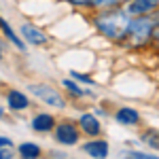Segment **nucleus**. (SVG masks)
<instances>
[{"instance_id":"2","label":"nucleus","mask_w":159,"mask_h":159,"mask_svg":"<svg viewBox=\"0 0 159 159\" xmlns=\"http://www.w3.org/2000/svg\"><path fill=\"white\" fill-rule=\"evenodd\" d=\"M153 34H155V19L147 15H136V19H129L123 40H127V45H132V47H140Z\"/></svg>"},{"instance_id":"17","label":"nucleus","mask_w":159,"mask_h":159,"mask_svg":"<svg viewBox=\"0 0 159 159\" xmlns=\"http://www.w3.org/2000/svg\"><path fill=\"white\" fill-rule=\"evenodd\" d=\"M74 79H79V81H85V83H91V79H89V76H83V74H79V72H74Z\"/></svg>"},{"instance_id":"12","label":"nucleus","mask_w":159,"mask_h":159,"mask_svg":"<svg viewBox=\"0 0 159 159\" xmlns=\"http://www.w3.org/2000/svg\"><path fill=\"white\" fill-rule=\"evenodd\" d=\"M9 106H11L13 110H25L28 108V98H25L21 91L13 89L11 93H9Z\"/></svg>"},{"instance_id":"7","label":"nucleus","mask_w":159,"mask_h":159,"mask_svg":"<svg viewBox=\"0 0 159 159\" xmlns=\"http://www.w3.org/2000/svg\"><path fill=\"white\" fill-rule=\"evenodd\" d=\"M74 7H98V9H108V7H117L127 0H68Z\"/></svg>"},{"instance_id":"18","label":"nucleus","mask_w":159,"mask_h":159,"mask_svg":"<svg viewBox=\"0 0 159 159\" xmlns=\"http://www.w3.org/2000/svg\"><path fill=\"white\" fill-rule=\"evenodd\" d=\"M0 147H11V140L4 138V136H0Z\"/></svg>"},{"instance_id":"16","label":"nucleus","mask_w":159,"mask_h":159,"mask_svg":"<svg viewBox=\"0 0 159 159\" xmlns=\"http://www.w3.org/2000/svg\"><path fill=\"white\" fill-rule=\"evenodd\" d=\"M64 87H66V89H68V91H70L72 96H76V98H81V96H85V93H89V91H85V89H81L79 85H74L72 81H68V79L64 81Z\"/></svg>"},{"instance_id":"9","label":"nucleus","mask_w":159,"mask_h":159,"mask_svg":"<svg viewBox=\"0 0 159 159\" xmlns=\"http://www.w3.org/2000/svg\"><path fill=\"white\" fill-rule=\"evenodd\" d=\"M85 153H89L91 157H106L108 155V144L104 140H93V142H87L83 147Z\"/></svg>"},{"instance_id":"4","label":"nucleus","mask_w":159,"mask_h":159,"mask_svg":"<svg viewBox=\"0 0 159 159\" xmlns=\"http://www.w3.org/2000/svg\"><path fill=\"white\" fill-rule=\"evenodd\" d=\"M55 140L60 142V144H68V147H72L79 142V129L74 127V123L70 121H64L57 125V129H55Z\"/></svg>"},{"instance_id":"3","label":"nucleus","mask_w":159,"mask_h":159,"mask_svg":"<svg viewBox=\"0 0 159 159\" xmlns=\"http://www.w3.org/2000/svg\"><path fill=\"white\" fill-rule=\"evenodd\" d=\"M32 89V93L40 98L43 102H47L49 106H55V108H64V98H61L60 93L49 85H30Z\"/></svg>"},{"instance_id":"10","label":"nucleus","mask_w":159,"mask_h":159,"mask_svg":"<svg viewBox=\"0 0 159 159\" xmlns=\"http://www.w3.org/2000/svg\"><path fill=\"white\" fill-rule=\"evenodd\" d=\"M79 123H81V127H83V132L89 134V136H98L100 129H102V125L98 123V119H96L93 115H83Z\"/></svg>"},{"instance_id":"11","label":"nucleus","mask_w":159,"mask_h":159,"mask_svg":"<svg viewBox=\"0 0 159 159\" xmlns=\"http://www.w3.org/2000/svg\"><path fill=\"white\" fill-rule=\"evenodd\" d=\"M53 125H55V119L51 115H36L32 119V129H36V132H51Z\"/></svg>"},{"instance_id":"19","label":"nucleus","mask_w":159,"mask_h":159,"mask_svg":"<svg viewBox=\"0 0 159 159\" xmlns=\"http://www.w3.org/2000/svg\"><path fill=\"white\" fill-rule=\"evenodd\" d=\"M0 157L7 159V157H11V153H9V151H4V148H0Z\"/></svg>"},{"instance_id":"15","label":"nucleus","mask_w":159,"mask_h":159,"mask_svg":"<svg viewBox=\"0 0 159 159\" xmlns=\"http://www.w3.org/2000/svg\"><path fill=\"white\" fill-rule=\"evenodd\" d=\"M142 142L151 148H159V132L157 129H147L142 134Z\"/></svg>"},{"instance_id":"14","label":"nucleus","mask_w":159,"mask_h":159,"mask_svg":"<svg viewBox=\"0 0 159 159\" xmlns=\"http://www.w3.org/2000/svg\"><path fill=\"white\" fill-rule=\"evenodd\" d=\"M19 155L21 157H25V159H32V157H38L40 155V148L34 144V142H24V144H19Z\"/></svg>"},{"instance_id":"20","label":"nucleus","mask_w":159,"mask_h":159,"mask_svg":"<svg viewBox=\"0 0 159 159\" xmlns=\"http://www.w3.org/2000/svg\"><path fill=\"white\" fill-rule=\"evenodd\" d=\"M2 115H4V108H2V106H0V117H2Z\"/></svg>"},{"instance_id":"5","label":"nucleus","mask_w":159,"mask_h":159,"mask_svg":"<svg viewBox=\"0 0 159 159\" xmlns=\"http://www.w3.org/2000/svg\"><path fill=\"white\" fill-rule=\"evenodd\" d=\"M155 9H159V0H129L127 15H148Z\"/></svg>"},{"instance_id":"21","label":"nucleus","mask_w":159,"mask_h":159,"mask_svg":"<svg viewBox=\"0 0 159 159\" xmlns=\"http://www.w3.org/2000/svg\"><path fill=\"white\" fill-rule=\"evenodd\" d=\"M0 57H2V55H0Z\"/></svg>"},{"instance_id":"6","label":"nucleus","mask_w":159,"mask_h":159,"mask_svg":"<svg viewBox=\"0 0 159 159\" xmlns=\"http://www.w3.org/2000/svg\"><path fill=\"white\" fill-rule=\"evenodd\" d=\"M21 34H24V38H28V43H32V45H45V43H47V36H45L38 28H34V25H30V24L21 25Z\"/></svg>"},{"instance_id":"1","label":"nucleus","mask_w":159,"mask_h":159,"mask_svg":"<svg viewBox=\"0 0 159 159\" xmlns=\"http://www.w3.org/2000/svg\"><path fill=\"white\" fill-rule=\"evenodd\" d=\"M129 25L127 11H106L96 17V28L102 32V36L110 40H123Z\"/></svg>"},{"instance_id":"8","label":"nucleus","mask_w":159,"mask_h":159,"mask_svg":"<svg viewBox=\"0 0 159 159\" xmlns=\"http://www.w3.org/2000/svg\"><path fill=\"white\" fill-rule=\"evenodd\" d=\"M138 121H140V115L129 106H123L117 112V123H121V125H136Z\"/></svg>"},{"instance_id":"13","label":"nucleus","mask_w":159,"mask_h":159,"mask_svg":"<svg viewBox=\"0 0 159 159\" xmlns=\"http://www.w3.org/2000/svg\"><path fill=\"white\" fill-rule=\"evenodd\" d=\"M0 28H2V32H4V36L9 38V40H11L13 45H17V49H24V43H21V38H17V34L13 32V28H11L9 24H7V21H4L2 17H0Z\"/></svg>"}]
</instances>
